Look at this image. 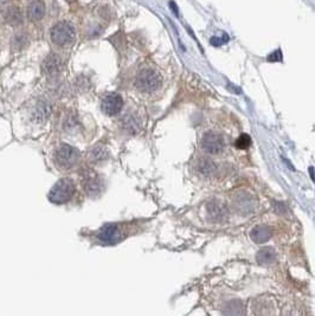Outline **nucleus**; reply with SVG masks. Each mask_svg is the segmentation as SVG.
I'll list each match as a JSON object with an SVG mask.
<instances>
[{"instance_id":"9d476101","label":"nucleus","mask_w":315,"mask_h":316,"mask_svg":"<svg viewBox=\"0 0 315 316\" xmlns=\"http://www.w3.org/2000/svg\"><path fill=\"white\" fill-rule=\"evenodd\" d=\"M234 205L237 211L242 214H249L254 211L255 202L250 194L245 192H239L234 197Z\"/></svg>"},{"instance_id":"0eeeda50","label":"nucleus","mask_w":315,"mask_h":316,"mask_svg":"<svg viewBox=\"0 0 315 316\" xmlns=\"http://www.w3.org/2000/svg\"><path fill=\"white\" fill-rule=\"evenodd\" d=\"M102 111L108 116H115L120 114V111L124 108V100H122L121 95L119 94H108L105 96L101 103Z\"/></svg>"},{"instance_id":"423d86ee","label":"nucleus","mask_w":315,"mask_h":316,"mask_svg":"<svg viewBox=\"0 0 315 316\" xmlns=\"http://www.w3.org/2000/svg\"><path fill=\"white\" fill-rule=\"evenodd\" d=\"M83 187L88 195H99L103 189V180L96 172L88 169L83 173Z\"/></svg>"},{"instance_id":"7ed1b4c3","label":"nucleus","mask_w":315,"mask_h":316,"mask_svg":"<svg viewBox=\"0 0 315 316\" xmlns=\"http://www.w3.org/2000/svg\"><path fill=\"white\" fill-rule=\"evenodd\" d=\"M51 41L58 47H65L75 41V27L68 22H59L51 28Z\"/></svg>"},{"instance_id":"a211bd4d","label":"nucleus","mask_w":315,"mask_h":316,"mask_svg":"<svg viewBox=\"0 0 315 316\" xmlns=\"http://www.w3.org/2000/svg\"><path fill=\"white\" fill-rule=\"evenodd\" d=\"M276 258V254H275L273 248H264L260 250V252L257 254V261L261 264H270L273 263Z\"/></svg>"},{"instance_id":"f8f14e48","label":"nucleus","mask_w":315,"mask_h":316,"mask_svg":"<svg viewBox=\"0 0 315 316\" xmlns=\"http://www.w3.org/2000/svg\"><path fill=\"white\" fill-rule=\"evenodd\" d=\"M45 16V4L43 0H32L27 6V17L31 22L41 21Z\"/></svg>"},{"instance_id":"39448f33","label":"nucleus","mask_w":315,"mask_h":316,"mask_svg":"<svg viewBox=\"0 0 315 316\" xmlns=\"http://www.w3.org/2000/svg\"><path fill=\"white\" fill-rule=\"evenodd\" d=\"M224 139H223L222 135L214 133V132H209L202 139V148L208 154L217 155L222 153L223 149H224Z\"/></svg>"},{"instance_id":"2eb2a0df","label":"nucleus","mask_w":315,"mask_h":316,"mask_svg":"<svg viewBox=\"0 0 315 316\" xmlns=\"http://www.w3.org/2000/svg\"><path fill=\"white\" fill-rule=\"evenodd\" d=\"M224 316H243V306L240 301L234 300L225 304L223 309Z\"/></svg>"},{"instance_id":"20e7f679","label":"nucleus","mask_w":315,"mask_h":316,"mask_svg":"<svg viewBox=\"0 0 315 316\" xmlns=\"http://www.w3.org/2000/svg\"><path fill=\"white\" fill-rule=\"evenodd\" d=\"M81 154L75 147L70 145H61L57 148L55 153L56 163L63 169H69L75 167L77 162L79 161Z\"/></svg>"},{"instance_id":"4be33fe9","label":"nucleus","mask_w":315,"mask_h":316,"mask_svg":"<svg viewBox=\"0 0 315 316\" xmlns=\"http://www.w3.org/2000/svg\"><path fill=\"white\" fill-rule=\"evenodd\" d=\"M281 59H282L281 50H275L273 53L269 54L268 56L269 62H277V61H281Z\"/></svg>"},{"instance_id":"f257e3e1","label":"nucleus","mask_w":315,"mask_h":316,"mask_svg":"<svg viewBox=\"0 0 315 316\" xmlns=\"http://www.w3.org/2000/svg\"><path fill=\"white\" fill-rule=\"evenodd\" d=\"M162 79L156 69L144 68L135 77V87L142 93H153L161 87Z\"/></svg>"},{"instance_id":"412c9836","label":"nucleus","mask_w":315,"mask_h":316,"mask_svg":"<svg viewBox=\"0 0 315 316\" xmlns=\"http://www.w3.org/2000/svg\"><path fill=\"white\" fill-rule=\"evenodd\" d=\"M124 126L126 128V131H130L131 133H136L137 131H139V125H137L136 120L134 119V117H126L125 121H124Z\"/></svg>"},{"instance_id":"9b49d317","label":"nucleus","mask_w":315,"mask_h":316,"mask_svg":"<svg viewBox=\"0 0 315 316\" xmlns=\"http://www.w3.org/2000/svg\"><path fill=\"white\" fill-rule=\"evenodd\" d=\"M42 67H43V71H44L47 75H49V76H53V75L59 74L63 67L61 57L56 53L49 54L47 58L44 59V62H43Z\"/></svg>"},{"instance_id":"6e6552de","label":"nucleus","mask_w":315,"mask_h":316,"mask_svg":"<svg viewBox=\"0 0 315 316\" xmlns=\"http://www.w3.org/2000/svg\"><path fill=\"white\" fill-rule=\"evenodd\" d=\"M124 237V232L117 224H107L100 230L99 238L105 244H114L120 242Z\"/></svg>"},{"instance_id":"f3484780","label":"nucleus","mask_w":315,"mask_h":316,"mask_svg":"<svg viewBox=\"0 0 315 316\" xmlns=\"http://www.w3.org/2000/svg\"><path fill=\"white\" fill-rule=\"evenodd\" d=\"M51 114V108L49 107L47 103L39 102L38 105L36 107V110H34V117L38 122H44L47 121Z\"/></svg>"},{"instance_id":"aec40b11","label":"nucleus","mask_w":315,"mask_h":316,"mask_svg":"<svg viewBox=\"0 0 315 316\" xmlns=\"http://www.w3.org/2000/svg\"><path fill=\"white\" fill-rule=\"evenodd\" d=\"M251 145V137L247 134L240 135L236 140V147L238 149H247Z\"/></svg>"},{"instance_id":"5701e85b","label":"nucleus","mask_w":315,"mask_h":316,"mask_svg":"<svg viewBox=\"0 0 315 316\" xmlns=\"http://www.w3.org/2000/svg\"><path fill=\"white\" fill-rule=\"evenodd\" d=\"M8 0H0V11L5 10V7L7 6Z\"/></svg>"},{"instance_id":"4468645a","label":"nucleus","mask_w":315,"mask_h":316,"mask_svg":"<svg viewBox=\"0 0 315 316\" xmlns=\"http://www.w3.org/2000/svg\"><path fill=\"white\" fill-rule=\"evenodd\" d=\"M5 19L6 23H8L12 26H18L23 23V13L21 8L13 6L11 8H7L6 13H5Z\"/></svg>"},{"instance_id":"1a4fd4ad","label":"nucleus","mask_w":315,"mask_h":316,"mask_svg":"<svg viewBox=\"0 0 315 316\" xmlns=\"http://www.w3.org/2000/svg\"><path fill=\"white\" fill-rule=\"evenodd\" d=\"M206 213H208L209 219L211 222L219 223L225 219L226 214H228V210H226V206L222 202L213 199L206 204Z\"/></svg>"},{"instance_id":"ddd939ff","label":"nucleus","mask_w":315,"mask_h":316,"mask_svg":"<svg viewBox=\"0 0 315 316\" xmlns=\"http://www.w3.org/2000/svg\"><path fill=\"white\" fill-rule=\"evenodd\" d=\"M273 235V230L268 225H256L251 230L250 237L255 243H265L268 242Z\"/></svg>"},{"instance_id":"b1692460","label":"nucleus","mask_w":315,"mask_h":316,"mask_svg":"<svg viewBox=\"0 0 315 316\" xmlns=\"http://www.w3.org/2000/svg\"><path fill=\"white\" fill-rule=\"evenodd\" d=\"M65 1H68V2H74V1H76V0H65Z\"/></svg>"},{"instance_id":"dca6fc26","label":"nucleus","mask_w":315,"mask_h":316,"mask_svg":"<svg viewBox=\"0 0 315 316\" xmlns=\"http://www.w3.org/2000/svg\"><path fill=\"white\" fill-rule=\"evenodd\" d=\"M108 158V152L103 146H95L89 152V159L91 162H101L105 161Z\"/></svg>"},{"instance_id":"6ab92c4d","label":"nucleus","mask_w":315,"mask_h":316,"mask_svg":"<svg viewBox=\"0 0 315 316\" xmlns=\"http://www.w3.org/2000/svg\"><path fill=\"white\" fill-rule=\"evenodd\" d=\"M214 169H216V165H214L213 161H211V160H209V159L199 160L198 171L202 174H205V175L212 174L214 172Z\"/></svg>"},{"instance_id":"f03ea898","label":"nucleus","mask_w":315,"mask_h":316,"mask_svg":"<svg viewBox=\"0 0 315 316\" xmlns=\"http://www.w3.org/2000/svg\"><path fill=\"white\" fill-rule=\"evenodd\" d=\"M76 187L75 184L71 179L68 178H63V179L58 180L55 185L52 186V188L49 192V200L53 204H65L69 200H71V198L75 194Z\"/></svg>"}]
</instances>
